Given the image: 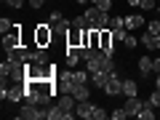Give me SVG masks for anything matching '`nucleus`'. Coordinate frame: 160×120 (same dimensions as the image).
I'll list each match as a JSON object with an SVG mask.
<instances>
[{"label":"nucleus","mask_w":160,"mask_h":120,"mask_svg":"<svg viewBox=\"0 0 160 120\" xmlns=\"http://www.w3.org/2000/svg\"><path fill=\"white\" fill-rule=\"evenodd\" d=\"M139 43H142V40H139V38H136V35H133V32H128V38L123 40V46H126V48H136Z\"/></svg>","instance_id":"nucleus-21"},{"label":"nucleus","mask_w":160,"mask_h":120,"mask_svg":"<svg viewBox=\"0 0 160 120\" xmlns=\"http://www.w3.org/2000/svg\"><path fill=\"white\" fill-rule=\"evenodd\" d=\"M78 3H91V0H78Z\"/></svg>","instance_id":"nucleus-36"},{"label":"nucleus","mask_w":160,"mask_h":120,"mask_svg":"<svg viewBox=\"0 0 160 120\" xmlns=\"http://www.w3.org/2000/svg\"><path fill=\"white\" fill-rule=\"evenodd\" d=\"M75 112H78V118H86V120H91V118H93V104H91V99H86V102H78Z\"/></svg>","instance_id":"nucleus-12"},{"label":"nucleus","mask_w":160,"mask_h":120,"mask_svg":"<svg viewBox=\"0 0 160 120\" xmlns=\"http://www.w3.org/2000/svg\"><path fill=\"white\" fill-rule=\"evenodd\" d=\"M83 16H86V22H88L91 29H107L109 27V13L102 11V8H96V6H91Z\"/></svg>","instance_id":"nucleus-2"},{"label":"nucleus","mask_w":160,"mask_h":120,"mask_svg":"<svg viewBox=\"0 0 160 120\" xmlns=\"http://www.w3.org/2000/svg\"><path fill=\"white\" fill-rule=\"evenodd\" d=\"M104 93H107V96H118V93H123V78H120L118 72L109 75L107 86H104Z\"/></svg>","instance_id":"nucleus-6"},{"label":"nucleus","mask_w":160,"mask_h":120,"mask_svg":"<svg viewBox=\"0 0 160 120\" xmlns=\"http://www.w3.org/2000/svg\"><path fill=\"white\" fill-rule=\"evenodd\" d=\"M64 19V13L62 11H51V16H48V24H59Z\"/></svg>","instance_id":"nucleus-29"},{"label":"nucleus","mask_w":160,"mask_h":120,"mask_svg":"<svg viewBox=\"0 0 160 120\" xmlns=\"http://www.w3.org/2000/svg\"><path fill=\"white\" fill-rule=\"evenodd\" d=\"M139 72H142L144 78H149V75L155 72V59L152 56H142L139 59Z\"/></svg>","instance_id":"nucleus-13"},{"label":"nucleus","mask_w":160,"mask_h":120,"mask_svg":"<svg viewBox=\"0 0 160 120\" xmlns=\"http://www.w3.org/2000/svg\"><path fill=\"white\" fill-rule=\"evenodd\" d=\"M112 43H115V38H112V29H99V51L102 53H107V56H112L115 53V48H112Z\"/></svg>","instance_id":"nucleus-5"},{"label":"nucleus","mask_w":160,"mask_h":120,"mask_svg":"<svg viewBox=\"0 0 160 120\" xmlns=\"http://www.w3.org/2000/svg\"><path fill=\"white\" fill-rule=\"evenodd\" d=\"M139 8H142V11H152V8H155V0H142V6H139Z\"/></svg>","instance_id":"nucleus-31"},{"label":"nucleus","mask_w":160,"mask_h":120,"mask_svg":"<svg viewBox=\"0 0 160 120\" xmlns=\"http://www.w3.org/2000/svg\"><path fill=\"white\" fill-rule=\"evenodd\" d=\"M155 72H158V75H160V51H158V53H155Z\"/></svg>","instance_id":"nucleus-34"},{"label":"nucleus","mask_w":160,"mask_h":120,"mask_svg":"<svg viewBox=\"0 0 160 120\" xmlns=\"http://www.w3.org/2000/svg\"><path fill=\"white\" fill-rule=\"evenodd\" d=\"M147 32H152V35H160V19H152V22L147 24Z\"/></svg>","instance_id":"nucleus-27"},{"label":"nucleus","mask_w":160,"mask_h":120,"mask_svg":"<svg viewBox=\"0 0 160 120\" xmlns=\"http://www.w3.org/2000/svg\"><path fill=\"white\" fill-rule=\"evenodd\" d=\"M126 118H128L126 107H118V109H112V120H126Z\"/></svg>","instance_id":"nucleus-26"},{"label":"nucleus","mask_w":160,"mask_h":120,"mask_svg":"<svg viewBox=\"0 0 160 120\" xmlns=\"http://www.w3.org/2000/svg\"><path fill=\"white\" fill-rule=\"evenodd\" d=\"M69 93H75V99H78V102H86V99H91V88H88V83H75Z\"/></svg>","instance_id":"nucleus-11"},{"label":"nucleus","mask_w":160,"mask_h":120,"mask_svg":"<svg viewBox=\"0 0 160 120\" xmlns=\"http://www.w3.org/2000/svg\"><path fill=\"white\" fill-rule=\"evenodd\" d=\"M109 75H112V72H104V69H99V72H91V83H93L96 88H102V91H104V86H107Z\"/></svg>","instance_id":"nucleus-15"},{"label":"nucleus","mask_w":160,"mask_h":120,"mask_svg":"<svg viewBox=\"0 0 160 120\" xmlns=\"http://www.w3.org/2000/svg\"><path fill=\"white\" fill-rule=\"evenodd\" d=\"M147 102L152 104V107H160V91H158V88H155V91L149 93V99H147Z\"/></svg>","instance_id":"nucleus-28"},{"label":"nucleus","mask_w":160,"mask_h":120,"mask_svg":"<svg viewBox=\"0 0 160 120\" xmlns=\"http://www.w3.org/2000/svg\"><path fill=\"white\" fill-rule=\"evenodd\" d=\"M112 38L118 40V43H123V40L128 38V29H126V27H115V29H112Z\"/></svg>","instance_id":"nucleus-20"},{"label":"nucleus","mask_w":160,"mask_h":120,"mask_svg":"<svg viewBox=\"0 0 160 120\" xmlns=\"http://www.w3.org/2000/svg\"><path fill=\"white\" fill-rule=\"evenodd\" d=\"M136 83H133L131 78H123V96H136Z\"/></svg>","instance_id":"nucleus-18"},{"label":"nucleus","mask_w":160,"mask_h":120,"mask_svg":"<svg viewBox=\"0 0 160 120\" xmlns=\"http://www.w3.org/2000/svg\"><path fill=\"white\" fill-rule=\"evenodd\" d=\"M136 118H142V120H155V107H152V104H149V102H144L142 112H139Z\"/></svg>","instance_id":"nucleus-19"},{"label":"nucleus","mask_w":160,"mask_h":120,"mask_svg":"<svg viewBox=\"0 0 160 120\" xmlns=\"http://www.w3.org/2000/svg\"><path fill=\"white\" fill-rule=\"evenodd\" d=\"M139 27H147V22H144L142 13H131V16H126V29H128V32H136Z\"/></svg>","instance_id":"nucleus-10"},{"label":"nucleus","mask_w":160,"mask_h":120,"mask_svg":"<svg viewBox=\"0 0 160 120\" xmlns=\"http://www.w3.org/2000/svg\"><path fill=\"white\" fill-rule=\"evenodd\" d=\"M0 80L6 83V80H11V83H24L27 80V64L19 62V59L8 56L6 62L0 64Z\"/></svg>","instance_id":"nucleus-1"},{"label":"nucleus","mask_w":160,"mask_h":120,"mask_svg":"<svg viewBox=\"0 0 160 120\" xmlns=\"http://www.w3.org/2000/svg\"><path fill=\"white\" fill-rule=\"evenodd\" d=\"M115 27H126V16H109V29Z\"/></svg>","instance_id":"nucleus-23"},{"label":"nucleus","mask_w":160,"mask_h":120,"mask_svg":"<svg viewBox=\"0 0 160 120\" xmlns=\"http://www.w3.org/2000/svg\"><path fill=\"white\" fill-rule=\"evenodd\" d=\"M64 56H67V64H69V67H75V64L80 62V46H67Z\"/></svg>","instance_id":"nucleus-16"},{"label":"nucleus","mask_w":160,"mask_h":120,"mask_svg":"<svg viewBox=\"0 0 160 120\" xmlns=\"http://www.w3.org/2000/svg\"><path fill=\"white\" fill-rule=\"evenodd\" d=\"M6 6H11V8H22L24 6V0H3Z\"/></svg>","instance_id":"nucleus-32"},{"label":"nucleus","mask_w":160,"mask_h":120,"mask_svg":"<svg viewBox=\"0 0 160 120\" xmlns=\"http://www.w3.org/2000/svg\"><path fill=\"white\" fill-rule=\"evenodd\" d=\"M139 40H142V46H144V48H149V51H155V53L160 51V35L144 32V35H142V38H139Z\"/></svg>","instance_id":"nucleus-9"},{"label":"nucleus","mask_w":160,"mask_h":120,"mask_svg":"<svg viewBox=\"0 0 160 120\" xmlns=\"http://www.w3.org/2000/svg\"><path fill=\"white\" fill-rule=\"evenodd\" d=\"M93 3H96V0H91V6H93Z\"/></svg>","instance_id":"nucleus-37"},{"label":"nucleus","mask_w":160,"mask_h":120,"mask_svg":"<svg viewBox=\"0 0 160 120\" xmlns=\"http://www.w3.org/2000/svg\"><path fill=\"white\" fill-rule=\"evenodd\" d=\"M29 6H32V8H35V11H40V8L46 6V0H29Z\"/></svg>","instance_id":"nucleus-33"},{"label":"nucleus","mask_w":160,"mask_h":120,"mask_svg":"<svg viewBox=\"0 0 160 120\" xmlns=\"http://www.w3.org/2000/svg\"><path fill=\"white\" fill-rule=\"evenodd\" d=\"M8 56H13V59H19V62H32V48H27V46H19L16 51H11L8 53Z\"/></svg>","instance_id":"nucleus-14"},{"label":"nucleus","mask_w":160,"mask_h":120,"mask_svg":"<svg viewBox=\"0 0 160 120\" xmlns=\"http://www.w3.org/2000/svg\"><path fill=\"white\" fill-rule=\"evenodd\" d=\"M155 88H158V91H160V75H158V80H155Z\"/></svg>","instance_id":"nucleus-35"},{"label":"nucleus","mask_w":160,"mask_h":120,"mask_svg":"<svg viewBox=\"0 0 160 120\" xmlns=\"http://www.w3.org/2000/svg\"><path fill=\"white\" fill-rule=\"evenodd\" d=\"M123 107H126V112H128V118H136L139 112H142V107H144V102L139 96H128L126 99V104H123Z\"/></svg>","instance_id":"nucleus-8"},{"label":"nucleus","mask_w":160,"mask_h":120,"mask_svg":"<svg viewBox=\"0 0 160 120\" xmlns=\"http://www.w3.org/2000/svg\"><path fill=\"white\" fill-rule=\"evenodd\" d=\"M19 46H22V32H19V24H16L11 32L3 35V48H6V53H11V51H16Z\"/></svg>","instance_id":"nucleus-4"},{"label":"nucleus","mask_w":160,"mask_h":120,"mask_svg":"<svg viewBox=\"0 0 160 120\" xmlns=\"http://www.w3.org/2000/svg\"><path fill=\"white\" fill-rule=\"evenodd\" d=\"M93 6H96V8H102V11H107V13H109V8H112V0H96Z\"/></svg>","instance_id":"nucleus-30"},{"label":"nucleus","mask_w":160,"mask_h":120,"mask_svg":"<svg viewBox=\"0 0 160 120\" xmlns=\"http://www.w3.org/2000/svg\"><path fill=\"white\" fill-rule=\"evenodd\" d=\"M72 27H75V29H88L86 16H75V19H72Z\"/></svg>","instance_id":"nucleus-25"},{"label":"nucleus","mask_w":160,"mask_h":120,"mask_svg":"<svg viewBox=\"0 0 160 120\" xmlns=\"http://www.w3.org/2000/svg\"><path fill=\"white\" fill-rule=\"evenodd\" d=\"M51 40H53V27L48 22H43V24L35 27V46H38V48H48V46H51Z\"/></svg>","instance_id":"nucleus-3"},{"label":"nucleus","mask_w":160,"mask_h":120,"mask_svg":"<svg viewBox=\"0 0 160 120\" xmlns=\"http://www.w3.org/2000/svg\"><path fill=\"white\" fill-rule=\"evenodd\" d=\"M32 62L35 64H48V48H32Z\"/></svg>","instance_id":"nucleus-17"},{"label":"nucleus","mask_w":160,"mask_h":120,"mask_svg":"<svg viewBox=\"0 0 160 120\" xmlns=\"http://www.w3.org/2000/svg\"><path fill=\"white\" fill-rule=\"evenodd\" d=\"M59 107L64 109V112H75V107H78V99H75V93H67V91H62V96H59Z\"/></svg>","instance_id":"nucleus-7"},{"label":"nucleus","mask_w":160,"mask_h":120,"mask_svg":"<svg viewBox=\"0 0 160 120\" xmlns=\"http://www.w3.org/2000/svg\"><path fill=\"white\" fill-rule=\"evenodd\" d=\"M158 13H160V6H158Z\"/></svg>","instance_id":"nucleus-38"},{"label":"nucleus","mask_w":160,"mask_h":120,"mask_svg":"<svg viewBox=\"0 0 160 120\" xmlns=\"http://www.w3.org/2000/svg\"><path fill=\"white\" fill-rule=\"evenodd\" d=\"M13 27H16V24H13V22H11V19H6V16L0 19V32H3V35H6V32H11V29H13Z\"/></svg>","instance_id":"nucleus-22"},{"label":"nucleus","mask_w":160,"mask_h":120,"mask_svg":"<svg viewBox=\"0 0 160 120\" xmlns=\"http://www.w3.org/2000/svg\"><path fill=\"white\" fill-rule=\"evenodd\" d=\"M107 109H104V107H99V104H93V120H104V118H107Z\"/></svg>","instance_id":"nucleus-24"}]
</instances>
